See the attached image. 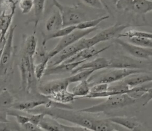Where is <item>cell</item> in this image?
<instances>
[{
	"label": "cell",
	"mask_w": 152,
	"mask_h": 131,
	"mask_svg": "<svg viewBox=\"0 0 152 131\" xmlns=\"http://www.w3.org/2000/svg\"><path fill=\"white\" fill-rule=\"evenodd\" d=\"M106 98V100L101 103L79 110L78 111L80 113H91L107 112L133 105L137 101L126 94L111 96Z\"/></svg>",
	"instance_id": "1"
},
{
	"label": "cell",
	"mask_w": 152,
	"mask_h": 131,
	"mask_svg": "<svg viewBox=\"0 0 152 131\" xmlns=\"http://www.w3.org/2000/svg\"><path fill=\"white\" fill-rule=\"evenodd\" d=\"M147 72L142 69H118L109 68V70L92 76L87 80L90 87L99 84L110 85L121 81L132 74L146 73Z\"/></svg>",
	"instance_id": "2"
},
{
	"label": "cell",
	"mask_w": 152,
	"mask_h": 131,
	"mask_svg": "<svg viewBox=\"0 0 152 131\" xmlns=\"http://www.w3.org/2000/svg\"><path fill=\"white\" fill-rule=\"evenodd\" d=\"M48 113L54 118L64 120L92 130L94 119L85 117L80 113L71 110L61 109L56 110Z\"/></svg>",
	"instance_id": "3"
},
{
	"label": "cell",
	"mask_w": 152,
	"mask_h": 131,
	"mask_svg": "<svg viewBox=\"0 0 152 131\" xmlns=\"http://www.w3.org/2000/svg\"><path fill=\"white\" fill-rule=\"evenodd\" d=\"M96 29L97 27L84 30L75 29L68 35L61 38V40L59 41L54 49L50 50L46 56L50 60L66 47L77 42L86 36L96 30Z\"/></svg>",
	"instance_id": "4"
},
{
	"label": "cell",
	"mask_w": 152,
	"mask_h": 131,
	"mask_svg": "<svg viewBox=\"0 0 152 131\" xmlns=\"http://www.w3.org/2000/svg\"><path fill=\"white\" fill-rule=\"evenodd\" d=\"M87 48H89V47L87 44L86 38H83L71 46L66 47L58 54L50 59L48 63V67H52L61 64L78 52Z\"/></svg>",
	"instance_id": "5"
},
{
	"label": "cell",
	"mask_w": 152,
	"mask_h": 131,
	"mask_svg": "<svg viewBox=\"0 0 152 131\" xmlns=\"http://www.w3.org/2000/svg\"><path fill=\"white\" fill-rule=\"evenodd\" d=\"M54 6L59 10L63 21V28L67 26H76L85 20L83 14L74 7L64 6L57 1H53Z\"/></svg>",
	"instance_id": "6"
},
{
	"label": "cell",
	"mask_w": 152,
	"mask_h": 131,
	"mask_svg": "<svg viewBox=\"0 0 152 131\" xmlns=\"http://www.w3.org/2000/svg\"><path fill=\"white\" fill-rule=\"evenodd\" d=\"M34 60H31L26 55H25L21 60L19 65L21 75V88L30 92L34 80Z\"/></svg>",
	"instance_id": "7"
},
{
	"label": "cell",
	"mask_w": 152,
	"mask_h": 131,
	"mask_svg": "<svg viewBox=\"0 0 152 131\" xmlns=\"http://www.w3.org/2000/svg\"><path fill=\"white\" fill-rule=\"evenodd\" d=\"M116 5L118 10L134 12L140 14H145L152 10V2L151 1H117Z\"/></svg>",
	"instance_id": "8"
},
{
	"label": "cell",
	"mask_w": 152,
	"mask_h": 131,
	"mask_svg": "<svg viewBox=\"0 0 152 131\" xmlns=\"http://www.w3.org/2000/svg\"><path fill=\"white\" fill-rule=\"evenodd\" d=\"M16 26L11 27L9 29V35L4 46L0 63V76L5 75L9 69L13 51V39L15 31Z\"/></svg>",
	"instance_id": "9"
},
{
	"label": "cell",
	"mask_w": 152,
	"mask_h": 131,
	"mask_svg": "<svg viewBox=\"0 0 152 131\" xmlns=\"http://www.w3.org/2000/svg\"><path fill=\"white\" fill-rule=\"evenodd\" d=\"M130 26L116 24L108 28L105 29L96 34L94 36L88 38L90 47L94 46L98 43L107 41L118 35L122 31Z\"/></svg>",
	"instance_id": "10"
},
{
	"label": "cell",
	"mask_w": 152,
	"mask_h": 131,
	"mask_svg": "<svg viewBox=\"0 0 152 131\" xmlns=\"http://www.w3.org/2000/svg\"><path fill=\"white\" fill-rule=\"evenodd\" d=\"M69 84L66 78L52 80L39 85V91L41 95L48 98L62 90L68 89Z\"/></svg>",
	"instance_id": "11"
},
{
	"label": "cell",
	"mask_w": 152,
	"mask_h": 131,
	"mask_svg": "<svg viewBox=\"0 0 152 131\" xmlns=\"http://www.w3.org/2000/svg\"><path fill=\"white\" fill-rule=\"evenodd\" d=\"M116 42L128 53L136 58L149 60L152 57V49L138 46L129 42H125L120 39L117 38Z\"/></svg>",
	"instance_id": "12"
},
{
	"label": "cell",
	"mask_w": 152,
	"mask_h": 131,
	"mask_svg": "<svg viewBox=\"0 0 152 131\" xmlns=\"http://www.w3.org/2000/svg\"><path fill=\"white\" fill-rule=\"evenodd\" d=\"M17 2L18 1L14 2L10 13H6V11L4 10L0 14V42L1 43H4L6 40V35L12 24Z\"/></svg>",
	"instance_id": "13"
},
{
	"label": "cell",
	"mask_w": 152,
	"mask_h": 131,
	"mask_svg": "<svg viewBox=\"0 0 152 131\" xmlns=\"http://www.w3.org/2000/svg\"><path fill=\"white\" fill-rule=\"evenodd\" d=\"M110 46L104 47L100 49H98L95 47L87 48L81 51L74 56H72L69 59L66 60L62 63H70L81 61H87V60L98 55L99 53L103 52L110 48Z\"/></svg>",
	"instance_id": "14"
},
{
	"label": "cell",
	"mask_w": 152,
	"mask_h": 131,
	"mask_svg": "<svg viewBox=\"0 0 152 131\" xmlns=\"http://www.w3.org/2000/svg\"><path fill=\"white\" fill-rule=\"evenodd\" d=\"M71 72L72 75L84 70H93L95 71L104 68H108L109 61L104 57H98L93 60L82 64Z\"/></svg>",
	"instance_id": "15"
},
{
	"label": "cell",
	"mask_w": 152,
	"mask_h": 131,
	"mask_svg": "<svg viewBox=\"0 0 152 131\" xmlns=\"http://www.w3.org/2000/svg\"><path fill=\"white\" fill-rule=\"evenodd\" d=\"M141 65V62H140L139 61L134 60L127 57H123L109 61L108 68L142 69L140 67Z\"/></svg>",
	"instance_id": "16"
},
{
	"label": "cell",
	"mask_w": 152,
	"mask_h": 131,
	"mask_svg": "<svg viewBox=\"0 0 152 131\" xmlns=\"http://www.w3.org/2000/svg\"><path fill=\"white\" fill-rule=\"evenodd\" d=\"M86 61L83 60L70 63H62L52 67H48L45 71V75L61 74L69 72H71L76 67Z\"/></svg>",
	"instance_id": "17"
},
{
	"label": "cell",
	"mask_w": 152,
	"mask_h": 131,
	"mask_svg": "<svg viewBox=\"0 0 152 131\" xmlns=\"http://www.w3.org/2000/svg\"><path fill=\"white\" fill-rule=\"evenodd\" d=\"M143 74V73H142ZM142 74H137L129 76L121 80L130 88L142 85L146 82H151L152 77L148 75H143Z\"/></svg>",
	"instance_id": "18"
},
{
	"label": "cell",
	"mask_w": 152,
	"mask_h": 131,
	"mask_svg": "<svg viewBox=\"0 0 152 131\" xmlns=\"http://www.w3.org/2000/svg\"><path fill=\"white\" fill-rule=\"evenodd\" d=\"M63 28V21L61 14L58 10L50 16L45 24V29L48 32L54 33Z\"/></svg>",
	"instance_id": "19"
},
{
	"label": "cell",
	"mask_w": 152,
	"mask_h": 131,
	"mask_svg": "<svg viewBox=\"0 0 152 131\" xmlns=\"http://www.w3.org/2000/svg\"><path fill=\"white\" fill-rule=\"evenodd\" d=\"M61 125V124L47 113L38 126L41 130L46 131H62Z\"/></svg>",
	"instance_id": "20"
},
{
	"label": "cell",
	"mask_w": 152,
	"mask_h": 131,
	"mask_svg": "<svg viewBox=\"0 0 152 131\" xmlns=\"http://www.w3.org/2000/svg\"><path fill=\"white\" fill-rule=\"evenodd\" d=\"M48 99L53 102L61 104L72 103L75 99V97L68 89L62 90L58 93L48 97Z\"/></svg>",
	"instance_id": "21"
},
{
	"label": "cell",
	"mask_w": 152,
	"mask_h": 131,
	"mask_svg": "<svg viewBox=\"0 0 152 131\" xmlns=\"http://www.w3.org/2000/svg\"><path fill=\"white\" fill-rule=\"evenodd\" d=\"M120 124L131 131H145L142 124L134 117H123L120 120Z\"/></svg>",
	"instance_id": "22"
},
{
	"label": "cell",
	"mask_w": 152,
	"mask_h": 131,
	"mask_svg": "<svg viewBox=\"0 0 152 131\" xmlns=\"http://www.w3.org/2000/svg\"><path fill=\"white\" fill-rule=\"evenodd\" d=\"M14 98L6 88H4L0 93V112H3L13 107Z\"/></svg>",
	"instance_id": "23"
},
{
	"label": "cell",
	"mask_w": 152,
	"mask_h": 131,
	"mask_svg": "<svg viewBox=\"0 0 152 131\" xmlns=\"http://www.w3.org/2000/svg\"><path fill=\"white\" fill-rule=\"evenodd\" d=\"M90 86L87 81H82L72 88L71 93L75 99L84 98L90 93Z\"/></svg>",
	"instance_id": "24"
},
{
	"label": "cell",
	"mask_w": 152,
	"mask_h": 131,
	"mask_svg": "<svg viewBox=\"0 0 152 131\" xmlns=\"http://www.w3.org/2000/svg\"><path fill=\"white\" fill-rule=\"evenodd\" d=\"M48 103L44 100H32L18 103L13 105L14 108L19 111L32 110L37 107L48 104Z\"/></svg>",
	"instance_id": "25"
},
{
	"label": "cell",
	"mask_w": 152,
	"mask_h": 131,
	"mask_svg": "<svg viewBox=\"0 0 152 131\" xmlns=\"http://www.w3.org/2000/svg\"><path fill=\"white\" fill-rule=\"evenodd\" d=\"M75 29H76V26H72L63 27L50 35H45L44 36L43 44L45 45L47 41L53 39L64 37L70 34Z\"/></svg>",
	"instance_id": "26"
},
{
	"label": "cell",
	"mask_w": 152,
	"mask_h": 131,
	"mask_svg": "<svg viewBox=\"0 0 152 131\" xmlns=\"http://www.w3.org/2000/svg\"><path fill=\"white\" fill-rule=\"evenodd\" d=\"M92 130L94 131H121L114 127L107 119L94 120Z\"/></svg>",
	"instance_id": "27"
},
{
	"label": "cell",
	"mask_w": 152,
	"mask_h": 131,
	"mask_svg": "<svg viewBox=\"0 0 152 131\" xmlns=\"http://www.w3.org/2000/svg\"><path fill=\"white\" fill-rule=\"evenodd\" d=\"M38 40L35 35H33L27 38L25 43V54L30 59L34 60L37 46Z\"/></svg>",
	"instance_id": "28"
},
{
	"label": "cell",
	"mask_w": 152,
	"mask_h": 131,
	"mask_svg": "<svg viewBox=\"0 0 152 131\" xmlns=\"http://www.w3.org/2000/svg\"><path fill=\"white\" fill-rule=\"evenodd\" d=\"M94 71L93 70H84L72 75L69 77H67L66 79L69 84L87 81Z\"/></svg>",
	"instance_id": "29"
},
{
	"label": "cell",
	"mask_w": 152,
	"mask_h": 131,
	"mask_svg": "<svg viewBox=\"0 0 152 131\" xmlns=\"http://www.w3.org/2000/svg\"><path fill=\"white\" fill-rule=\"evenodd\" d=\"M109 18V16L106 15V16H102L100 18L93 19V20H87V21L86 20L76 25V29L84 30V29L96 28L97 25L101 23L102 21L108 19Z\"/></svg>",
	"instance_id": "30"
},
{
	"label": "cell",
	"mask_w": 152,
	"mask_h": 131,
	"mask_svg": "<svg viewBox=\"0 0 152 131\" xmlns=\"http://www.w3.org/2000/svg\"><path fill=\"white\" fill-rule=\"evenodd\" d=\"M152 38V34L150 32H144L139 30L131 29L124 33H121L117 37V38Z\"/></svg>",
	"instance_id": "31"
},
{
	"label": "cell",
	"mask_w": 152,
	"mask_h": 131,
	"mask_svg": "<svg viewBox=\"0 0 152 131\" xmlns=\"http://www.w3.org/2000/svg\"><path fill=\"white\" fill-rule=\"evenodd\" d=\"M50 60L46 56L42 62L34 67V74L35 77L37 80H40L45 75V71L48 68V63Z\"/></svg>",
	"instance_id": "32"
},
{
	"label": "cell",
	"mask_w": 152,
	"mask_h": 131,
	"mask_svg": "<svg viewBox=\"0 0 152 131\" xmlns=\"http://www.w3.org/2000/svg\"><path fill=\"white\" fill-rule=\"evenodd\" d=\"M45 1L35 0L34 1V15L35 26L38 23L40 18L43 15L45 8Z\"/></svg>",
	"instance_id": "33"
},
{
	"label": "cell",
	"mask_w": 152,
	"mask_h": 131,
	"mask_svg": "<svg viewBox=\"0 0 152 131\" xmlns=\"http://www.w3.org/2000/svg\"><path fill=\"white\" fill-rule=\"evenodd\" d=\"M128 39L129 43L135 46L142 48L152 49V39L145 38H133Z\"/></svg>",
	"instance_id": "34"
},
{
	"label": "cell",
	"mask_w": 152,
	"mask_h": 131,
	"mask_svg": "<svg viewBox=\"0 0 152 131\" xmlns=\"http://www.w3.org/2000/svg\"><path fill=\"white\" fill-rule=\"evenodd\" d=\"M18 5L23 14H28L34 8V1L22 0L19 1Z\"/></svg>",
	"instance_id": "35"
},
{
	"label": "cell",
	"mask_w": 152,
	"mask_h": 131,
	"mask_svg": "<svg viewBox=\"0 0 152 131\" xmlns=\"http://www.w3.org/2000/svg\"><path fill=\"white\" fill-rule=\"evenodd\" d=\"M109 85L107 84H99L94 85L90 87V93L96 94L107 92Z\"/></svg>",
	"instance_id": "36"
},
{
	"label": "cell",
	"mask_w": 152,
	"mask_h": 131,
	"mask_svg": "<svg viewBox=\"0 0 152 131\" xmlns=\"http://www.w3.org/2000/svg\"><path fill=\"white\" fill-rule=\"evenodd\" d=\"M62 131H94L80 126H69L61 124Z\"/></svg>",
	"instance_id": "37"
},
{
	"label": "cell",
	"mask_w": 152,
	"mask_h": 131,
	"mask_svg": "<svg viewBox=\"0 0 152 131\" xmlns=\"http://www.w3.org/2000/svg\"><path fill=\"white\" fill-rule=\"evenodd\" d=\"M47 114V113H41L31 115L29 117V122L38 126L39 124L43 120V119Z\"/></svg>",
	"instance_id": "38"
},
{
	"label": "cell",
	"mask_w": 152,
	"mask_h": 131,
	"mask_svg": "<svg viewBox=\"0 0 152 131\" xmlns=\"http://www.w3.org/2000/svg\"><path fill=\"white\" fill-rule=\"evenodd\" d=\"M9 115L14 116L16 118L17 122L19 124L22 125H25L26 124L29 122V118L26 116L23 115H18V114H13V113H9Z\"/></svg>",
	"instance_id": "39"
},
{
	"label": "cell",
	"mask_w": 152,
	"mask_h": 131,
	"mask_svg": "<svg viewBox=\"0 0 152 131\" xmlns=\"http://www.w3.org/2000/svg\"><path fill=\"white\" fill-rule=\"evenodd\" d=\"M85 3L91 7L97 9H102L103 8V4L100 1H92V0H85Z\"/></svg>",
	"instance_id": "40"
},
{
	"label": "cell",
	"mask_w": 152,
	"mask_h": 131,
	"mask_svg": "<svg viewBox=\"0 0 152 131\" xmlns=\"http://www.w3.org/2000/svg\"><path fill=\"white\" fill-rule=\"evenodd\" d=\"M24 126L28 131H42V130L39 126L30 122L28 123Z\"/></svg>",
	"instance_id": "41"
},
{
	"label": "cell",
	"mask_w": 152,
	"mask_h": 131,
	"mask_svg": "<svg viewBox=\"0 0 152 131\" xmlns=\"http://www.w3.org/2000/svg\"><path fill=\"white\" fill-rule=\"evenodd\" d=\"M4 43H5V42H4ZM4 46H3L2 47V48L0 50V63H1V60L2 54Z\"/></svg>",
	"instance_id": "42"
},
{
	"label": "cell",
	"mask_w": 152,
	"mask_h": 131,
	"mask_svg": "<svg viewBox=\"0 0 152 131\" xmlns=\"http://www.w3.org/2000/svg\"><path fill=\"white\" fill-rule=\"evenodd\" d=\"M5 41H4V42L3 43H1V42H0V50H1V49L2 48L3 46L4 45V42H5Z\"/></svg>",
	"instance_id": "43"
},
{
	"label": "cell",
	"mask_w": 152,
	"mask_h": 131,
	"mask_svg": "<svg viewBox=\"0 0 152 131\" xmlns=\"http://www.w3.org/2000/svg\"></svg>",
	"instance_id": "44"
}]
</instances>
